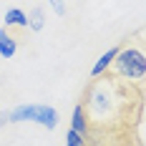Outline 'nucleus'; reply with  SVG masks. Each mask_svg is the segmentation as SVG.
Listing matches in <instances>:
<instances>
[{
  "mask_svg": "<svg viewBox=\"0 0 146 146\" xmlns=\"http://www.w3.org/2000/svg\"><path fill=\"white\" fill-rule=\"evenodd\" d=\"M78 103L88 118V141L106 136H131L139 133L146 93L116 76L103 73L98 78H91Z\"/></svg>",
  "mask_w": 146,
  "mask_h": 146,
  "instance_id": "nucleus-1",
  "label": "nucleus"
},
{
  "mask_svg": "<svg viewBox=\"0 0 146 146\" xmlns=\"http://www.w3.org/2000/svg\"><path fill=\"white\" fill-rule=\"evenodd\" d=\"M108 76H116L121 81L136 86L139 91L146 93V43L133 33L129 40H123L118 48V56L113 58Z\"/></svg>",
  "mask_w": 146,
  "mask_h": 146,
  "instance_id": "nucleus-2",
  "label": "nucleus"
},
{
  "mask_svg": "<svg viewBox=\"0 0 146 146\" xmlns=\"http://www.w3.org/2000/svg\"><path fill=\"white\" fill-rule=\"evenodd\" d=\"M18 121H35L53 131L58 126V111L53 106H18L10 111V123H18Z\"/></svg>",
  "mask_w": 146,
  "mask_h": 146,
  "instance_id": "nucleus-3",
  "label": "nucleus"
},
{
  "mask_svg": "<svg viewBox=\"0 0 146 146\" xmlns=\"http://www.w3.org/2000/svg\"><path fill=\"white\" fill-rule=\"evenodd\" d=\"M88 146H144L141 136L131 133V136H106V139H93L88 141Z\"/></svg>",
  "mask_w": 146,
  "mask_h": 146,
  "instance_id": "nucleus-4",
  "label": "nucleus"
},
{
  "mask_svg": "<svg viewBox=\"0 0 146 146\" xmlns=\"http://www.w3.org/2000/svg\"><path fill=\"white\" fill-rule=\"evenodd\" d=\"M118 48H121V45H113V48H108V50L103 53L101 58H98L96 63H93V68H91V78H98V76H103V73H106L108 68H111L113 58L118 56Z\"/></svg>",
  "mask_w": 146,
  "mask_h": 146,
  "instance_id": "nucleus-5",
  "label": "nucleus"
},
{
  "mask_svg": "<svg viewBox=\"0 0 146 146\" xmlns=\"http://www.w3.org/2000/svg\"><path fill=\"white\" fill-rule=\"evenodd\" d=\"M18 50V38L8 28H0V56L3 58H13Z\"/></svg>",
  "mask_w": 146,
  "mask_h": 146,
  "instance_id": "nucleus-6",
  "label": "nucleus"
},
{
  "mask_svg": "<svg viewBox=\"0 0 146 146\" xmlns=\"http://www.w3.org/2000/svg\"><path fill=\"white\" fill-rule=\"evenodd\" d=\"M71 129H76V131L81 133V136H86V139H88V133H91V129H88V118H86V111H83V106H81V103H76V108H73Z\"/></svg>",
  "mask_w": 146,
  "mask_h": 146,
  "instance_id": "nucleus-7",
  "label": "nucleus"
},
{
  "mask_svg": "<svg viewBox=\"0 0 146 146\" xmlns=\"http://www.w3.org/2000/svg\"><path fill=\"white\" fill-rule=\"evenodd\" d=\"M13 25L15 28H28V15L23 10H18V8L5 13V28H13Z\"/></svg>",
  "mask_w": 146,
  "mask_h": 146,
  "instance_id": "nucleus-8",
  "label": "nucleus"
},
{
  "mask_svg": "<svg viewBox=\"0 0 146 146\" xmlns=\"http://www.w3.org/2000/svg\"><path fill=\"white\" fill-rule=\"evenodd\" d=\"M28 28L33 30V33H38V30L45 28V20H43V10L40 8H33L28 15Z\"/></svg>",
  "mask_w": 146,
  "mask_h": 146,
  "instance_id": "nucleus-9",
  "label": "nucleus"
},
{
  "mask_svg": "<svg viewBox=\"0 0 146 146\" xmlns=\"http://www.w3.org/2000/svg\"><path fill=\"white\" fill-rule=\"evenodd\" d=\"M66 146H88V139L81 136L76 129H71V131L66 133Z\"/></svg>",
  "mask_w": 146,
  "mask_h": 146,
  "instance_id": "nucleus-10",
  "label": "nucleus"
},
{
  "mask_svg": "<svg viewBox=\"0 0 146 146\" xmlns=\"http://www.w3.org/2000/svg\"><path fill=\"white\" fill-rule=\"evenodd\" d=\"M50 3V8L56 10V15H66V5H63V0H48Z\"/></svg>",
  "mask_w": 146,
  "mask_h": 146,
  "instance_id": "nucleus-11",
  "label": "nucleus"
},
{
  "mask_svg": "<svg viewBox=\"0 0 146 146\" xmlns=\"http://www.w3.org/2000/svg\"><path fill=\"white\" fill-rule=\"evenodd\" d=\"M5 123H10V111H0V129Z\"/></svg>",
  "mask_w": 146,
  "mask_h": 146,
  "instance_id": "nucleus-12",
  "label": "nucleus"
},
{
  "mask_svg": "<svg viewBox=\"0 0 146 146\" xmlns=\"http://www.w3.org/2000/svg\"><path fill=\"white\" fill-rule=\"evenodd\" d=\"M136 35H139V38H141V40H144V43H146V28H141V30H139V33H136Z\"/></svg>",
  "mask_w": 146,
  "mask_h": 146,
  "instance_id": "nucleus-13",
  "label": "nucleus"
}]
</instances>
